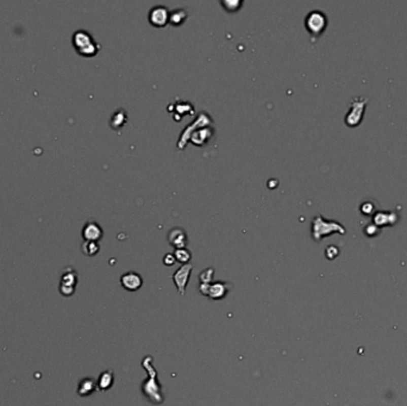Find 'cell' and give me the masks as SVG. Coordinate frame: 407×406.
<instances>
[{"label": "cell", "instance_id": "23", "mask_svg": "<svg viewBox=\"0 0 407 406\" xmlns=\"http://www.w3.org/2000/svg\"><path fill=\"white\" fill-rule=\"evenodd\" d=\"M213 277H215V269L212 267L206 268L201 273L199 274V281L200 284H212Z\"/></svg>", "mask_w": 407, "mask_h": 406}, {"label": "cell", "instance_id": "1", "mask_svg": "<svg viewBox=\"0 0 407 406\" xmlns=\"http://www.w3.org/2000/svg\"><path fill=\"white\" fill-rule=\"evenodd\" d=\"M151 362H153L151 356H146L142 361V366L148 371V376H149V379L143 385V393L146 394V397L149 398L150 401L155 402V404H160V402L163 401V397H162L160 392V385L156 383L157 371L155 370Z\"/></svg>", "mask_w": 407, "mask_h": 406}, {"label": "cell", "instance_id": "9", "mask_svg": "<svg viewBox=\"0 0 407 406\" xmlns=\"http://www.w3.org/2000/svg\"><path fill=\"white\" fill-rule=\"evenodd\" d=\"M82 239L84 241H92V242H99L103 239L104 231H103L101 226L99 223L95 221H88L82 228Z\"/></svg>", "mask_w": 407, "mask_h": 406}, {"label": "cell", "instance_id": "6", "mask_svg": "<svg viewBox=\"0 0 407 406\" xmlns=\"http://www.w3.org/2000/svg\"><path fill=\"white\" fill-rule=\"evenodd\" d=\"M169 10L164 5L153 6L148 13L149 23L155 27H164L169 23Z\"/></svg>", "mask_w": 407, "mask_h": 406}, {"label": "cell", "instance_id": "10", "mask_svg": "<svg viewBox=\"0 0 407 406\" xmlns=\"http://www.w3.org/2000/svg\"><path fill=\"white\" fill-rule=\"evenodd\" d=\"M120 284H122V286L125 288L126 291L136 292L142 287L143 279L139 273L131 270L122 275V278H120Z\"/></svg>", "mask_w": 407, "mask_h": 406}, {"label": "cell", "instance_id": "24", "mask_svg": "<svg viewBox=\"0 0 407 406\" xmlns=\"http://www.w3.org/2000/svg\"><path fill=\"white\" fill-rule=\"evenodd\" d=\"M175 111H177L178 115L180 116H185V115H189V113H193V106L191 103H181V104H175L174 106Z\"/></svg>", "mask_w": 407, "mask_h": 406}, {"label": "cell", "instance_id": "5", "mask_svg": "<svg viewBox=\"0 0 407 406\" xmlns=\"http://www.w3.org/2000/svg\"><path fill=\"white\" fill-rule=\"evenodd\" d=\"M365 104H367V99L365 98H355L351 101V106L349 112L347 113L346 123L349 126H356L361 123L362 117H363V112L365 109Z\"/></svg>", "mask_w": 407, "mask_h": 406}, {"label": "cell", "instance_id": "20", "mask_svg": "<svg viewBox=\"0 0 407 406\" xmlns=\"http://www.w3.org/2000/svg\"><path fill=\"white\" fill-rule=\"evenodd\" d=\"M95 383L93 379H85L81 381L80 386H79V394H81L82 397H86V395L91 394L95 390Z\"/></svg>", "mask_w": 407, "mask_h": 406}, {"label": "cell", "instance_id": "14", "mask_svg": "<svg viewBox=\"0 0 407 406\" xmlns=\"http://www.w3.org/2000/svg\"><path fill=\"white\" fill-rule=\"evenodd\" d=\"M398 222V213L395 211L392 212H377L374 216V224L378 226L381 225H393Z\"/></svg>", "mask_w": 407, "mask_h": 406}, {"label": "cell", "instance_id": "25", "mask_svg": "<svg viewBox=\"0 0 407 406\" xmlns=\"http://www.w3.org/2000/svg\"><path fill=\"white\" fill-rule=\"evenodd\" d=\"M175 262H177V260H175L174 254L168 253V254H165V255L163 256V263L165 264V266L171 267V266H173Z\"/></svg>", "mask_w": 407, "mask_h": 406}, {"label": "cell", "instance_id": "18", "mask_svg": "<svg viewBox=\"0 0 407 406\" xmlns=\"http://www.w3.org/2000/svg\"><path fill=\"white\" fill-rule=\"evenodd\" d=\"M81 250L85 255L87 256H94L99 253L100 246L98 242H92V241H84L81 244Z\"/></svg>", "mask_w": 407, "mask_h": 406}, {"label": "cell", "instance_id": "17", "mask_svg": "<svg viewBox=\"0 0 407 406\" xmlns=\"http://www.w3.org/2000/svg\"><path fill=\"white\" fill-rule=\"evenodd\" d=\"M113 383H115V376L111 370H106L101 373L98 380V387L101 391H108L109 388L112 387Z\"/></svg>", "mask_w": 407, "mask_h": 406}, {"label": "cell", "instance_id": "3", "mask_svg": "<svg viewBox=\"0 0 407 406\" xmlns=\"http://www.w3.org/2000/svg\"><path fill=\"white\" fill-rule=\"evenodd\" d=\"M212 118L211 116L209 115L208 112H200L198 116L195 117V119L193 120L192 123H189L186 128L182 130L180 136H179L177 147L178 149H185L186 146H187V142L191 139V135L195 130H198L200 128H205V126H210L212 124Z\"/></svg>", "mask_w": 407, "mask_h": 406}, {"label": "cell", "instance_id": "8", "mask_svg": "<svg viewBox=\"0 0 407 406\" xmlns=\"http://www.w3.org/2000/svg\"><path fill=\"white\" fill-rule=\"evenodd\" d=\"M232 285L226 281H215V283L210 284L208 298L211 300H220L224 299L227 295V293L232 290Z\"/></svg>", "mask_w": 407, "mask_h": 406}, {"label": "cell", "instance_id": "21", "mask_svg": "<svg viewBox=\"0 0 407 406\" xmlns=\"http://www.w3.org/2000/svg\"><path fill=\"white\" fill-rule=\"evenodd\" d=\"M99 50H100V44L96 42H93L92 44H89L88 47L79 50L78 54L81 55V56H84V57H93L99 53Z\"/></svg>", "mask_w": 407, "mask_h": 406}, {"label": "cell", "instance_id": "11", "mask_svg": "<svg viewBox=\"0 0 407 406\" xmlns=\"http://www.w3.org/2000/svg\"><path fill=\"white\" fill-rule=\"evenodd\" d=\"M213 135H215V129L212 128V125L205 126V128H200L198 130H195V131L191 135L189 141L196 147H202L212 140Z\"/></svg>", "mask_w": 407, "mask_h": 406}, {"label": "cell", "instance_id": "13", "mask_svg": "<svg viewBox=\"0 0 407 406\" xmlns=\"http://www.w3.org/2000/svg\"><path fill=\"white\" fill-rule=\"evenodd\" d=\"M93 42H95L94 39L91 33L87 32L85 30H78L73 33V39H72V43H73V47L75 48V50L79 51L84 48L88 47L89 44H92Z\"/></svg>", "mask_w": 407, "mask_h": 406}, {"label": "cell", "instance_id": "26", "mask_svg": "<svg viewBox=\"0 0 407 406\" xmlns=\"http://www.w3.org/2000/svg\"><path fill=\"white\" fill-rule=\"evenodd\" d=\"M325 255H326V257L327 259H334V256L336 255H338V249H337V247H334V246H330V247H327L326 248V250H325Z\"/></svg>", "mask_w": 407, "mask_h": 406}, {"label": "cell", "instance_id": "2", "mask_svg": "<svg viewBox=\"0 0 407 406\" xmlns=\"http://www.w3.org/2000/svg\"><path fill=\"white\" fill-rule=\"evenodd\" d=\"M333 232L346 233V228L336 221H327L322 215H317L312 221V239L319 242L325 236H329Z\"/></svg>", "mask_w": 407, "mask_h": 406}, {"label": "cell", "instance_id": "15", "mask_svg": "<svg viewBox=\"0 0 407 406\" xmlns=\"http://www.w3.org/2000/svg\"><path fill=\"white\" fill-rule=\"evenodd\" d=\"M127 122V112L124 109H117L115 112L112 113L111 118H110V125L112 129L119 130L122 129L125 123Z\"/></svg>", "mask_w": 407, "mask_h": 406}, {"label": "cell", "instance_id": "22", "mask_svg": "<svg viewBox=\"0 0 407 406\" xmlns=\"http://www.w3.org/2000/svg\"><path fill=\"white\" fill-rule=\"evenodd\" d=\"M220 5H222L227 12H236L239 11L241 6L243 5V2H241V0H232V2H231V0H222V2H220Z\"/></svg>", "mask_w": 407, "mask_h": 406}, {"label": "cell", "instance_id": "4", "mask_svg": "<svg viewBox=\"0 0 407 406\" xmlns=\"http://www.w3.org/2000/svg\"><path fill=\"white\" fill-rule=\"evenodd\" d=\"M305 26L312 37H318L327 26V17L320 10H312L305 17Z\"/></svg>", "mask_w": 407, "mask_h": 406}, {"label": "cell", "instance_id": "19", "mask_svg": "<svg viewBox=\"0 0 407 406\" xmlns=\"http://www.w3.org/2000/svg\"><path fill=\"white\" fill-rule=\"evenodd\" d=\"M173 254L175 256V260H177L178 262H180L181 264L189 263V261L192 259V253L187 249V247L175 249Z\"/></svg>", "mask_w": 407, "mask_h": 406}, {"label": "cell", "instance_id": "7", "mask_svg": "<svg viewBox=\"0 0 407 406\" xmlns=\"http://www.w3.org/2000/svg\"><path fill=\"white\" fill-rule=\"evenodd\" d=\"M193 270V264L187 263V264H181V267H179L177 272L173 274V281L174 285L178 288V292L180 295L185 294L186 287H187V284L189 281V277H191Z\"/></svg>", "mask_w": 407, "mask_h": 406}, {"label": "cell", "instance_id": "12", "mask_svg": "<svg viewBox=\"0 0 407 406\" xmlns=\"http://www.w3.org/2000/svg\"><path fill=\"white\" fill-rule=\"evenodd\" d=\"M167 240L174 249H179V248H186L188 242L187 233L182 228H172L168 231Z\"/></svg>", "mask_w": 407, "mask_h": 406}, {"label": "cell", "instance_id": "16", "mask_svg": "<svg viewBox=\"0 0 407 406\" xmlns=\"http://www.w3.org/2000/svg\"><path fill=\"white\" fill-rule=\"evenodd\" d=\"M188 13L185 9L178 8L169 12V24L173 26H180L186 22Z\"/></svg>", "mask_w": 407, "mask_h": 406}]
</instances>
